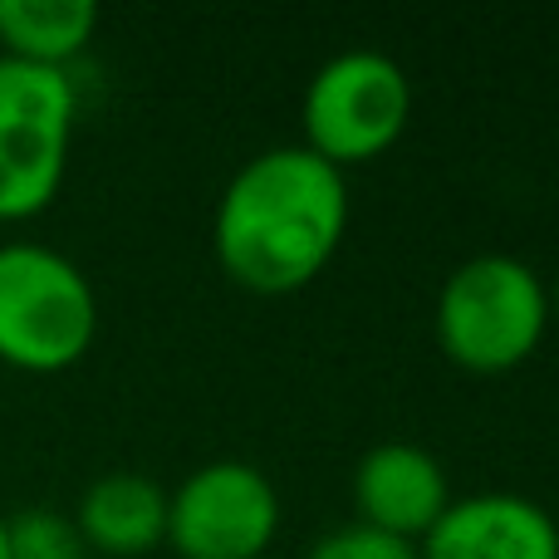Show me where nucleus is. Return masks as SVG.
Returning a JSON list of instances; mask_svg holds the SVG:
<instances>
[{
    "mask_svg": "<svg viewBox=\"0 0 559 559\" xmlns=\"http://www.w3.org/2000/svg\"><path fill=\"white\" fill-rule=\"evenodd\" d=\"M437 348L466 373H511L550 334V285L515 255H472L442 280L432 305Z\"/></svg>",
    "mask_w": 559,
    "mask_h": 559,
    "instance_id": "f03ea898",
    "label": "nucleus"
},
{
    "mask_svg": "<svg viewBox=\"0 0 559 559\" xmlns=\"http://www.w3.org/2000/svg\"><path fill=\"white\" fill-rule=\"evenodd\" d=\"M309 559H417V545L397 540V535L368 531V525H344V531L324 535V540L309 550Z\"/></svg>",
    "mask_w": 559,
    "mask_h": 559,
    "instance_id": "f8f14e48",
    "label": "nucleus"
},
{
    "mask_svg": "<svg viewBox=\"0 0 559 559\" xmlns=\"http://www.w3.org/2000/svg\"><path fill=\"white\" fill-rule=\"evenodd\" d=\"M0 559H10V550H5V515H0Z\"/></svg>",
    "mask_w": 559,
    "mask_h": 559,
    "instance_id": "4468645a",
    "label": "nucleus"
},
{
    "mask_svg": "<svg viewBox=\"0 0 559 559\" xmlns=\"http://www.w3.org/2000/svg\"><path fill=\"white\" fill-rule=\"evenodd\" d=\"M280 535V491L251 462H206L167 491V545L182 559H265Z\"/></svg>",
    "mask_w": 559,
    "mask_h": 559,
    "instance_id": "423d86ee",
    "label": "nucleus"
},
{
    "mask_svg": "<svg viewBox=\"0 0 559 559\" xmlns=\"http://www.w3.org/2000/svg\"><path fill=\"white\" fill-rule=\"evenodd\" d=\"M5 550L10 559H88V545L79 535L74 515L49 511V506L5 515Z\"/></svg>",
    "mask_w": 559,
    "mask_h": 559,
    "instance_id": "9b49d317",
    "label": "nucleus"
},
{
    "mask_svg": "<svg viewBox=\"0 0 559 559\" xmlns=\"http://www.w3.org/2000/svg\"><path fill=\"white\" fill-rule=\"evenodd\" d=\"M417 559H559V521L515 491L452 496L417 540Z\"/></svg>",
    "mask_w": 559,
    "mask_h": 559,
    "instance_id": "0eeeda50",
    "label": "nucleus"
},
{
    "mask_svg": "<svg viewBox=\"0 0 559 559\" xmlns=\"http://www.w3.org/2000/svg\"><path fill=\"white\" fill-rule=\"evenodd\" d=\"M305 143L329 167H368L403 143L413 123V79L378 49H344L324 59L305 88Z\"/></svg>",
    "mask_w": 559,
    "mask_h": 559,
    "instance_id": "39448f33",
    "label": "nucleus"
},
{
    "mask_svg": "<svg viewBox=\"0 0 559 559\" xmlns=\"http://www.w3.org/2000/svg\"><path fill=\"white\" fill-rule=\"evenodd\" d=\"M98 29L94 0H0V55L69 69Z\"/></svg>",
    "mask_w": 559,
    "mask_h": 559,
    "instance_id": "9d476101",
    "label": "nucleus"
},
{
    "mask_svg": "<svg viewBox=\"0 0 559 559\" xmlns=\"http://www.w3.org/2000/svg\"><path fill=\"white\" fill-rule=\"evenodd\" d=\"M98 338V295L64 251L0 241V364L15 373H64Z\"/></svg>",
    "mask_w": 559,
    "mask_h": 559,
    "instance_id": "7ed1b4c3",
    "label": "nucleus"
},
{
    "mask_svg": "<svg viewBox=\"0 0 559 559\" xmlns=\"http://www.w3.org/2000/svg\"><path fill=\"white\" fill-rule=\"evenodd\" d=\"M452 506L447 466L417 442H378L354 466V511L368 531L417 545Z\"/></svg>",
    "mask_w": 559,
    "mask_h": 559,
    "instance_id": "6e6552de",
    "label": "nucleus"
},
{
    "mask_svg": "<svg viewBox=\"0 0 559 559\" xmlns=\"http://www.w3.org/2000/svg\"><path fill=\"white\" fill-rule=\"evenodd\" d=\"M348 231V182L309 147L255 153L212 216L216 265L251 295H295L334 261Z\"/></svg>",
    "mask_w": 559,
    "mask_h": 559,
    "instance_id": "f257e3e1",
    "label": "nucleus"
},
{
    "mask_svg": "<svg viewBox=\"0 0 559 559\" xmlns=\"http://www.w3.org/2000/svg\"><path fill=\"white\" fill-rule=\"evenodd\" d=\"M74 525L88 555L143 559L167 545V491L153 476L108 472L84 486L74 506Z\"/></svg>",
    "mask_w": 559,
    "mask_h": 559,
    "instance_id": "1a4fd4ad",
    "label": "nucleus"
},
{
    "mask_svg": "<svg viewBox=\"0 0 559 559\" xmlns=\"http://www.w3.org/2000/svg\"><path fill=\"white\" fill-rule=\"evenodd\" d=\"M550 324H559V280L550 285Z\"/></svg>",
    "mask_w": 559,
    "mask_h": 559,
    "instance_id": "ddd939ff",
    "label": "nucleus"
},
{
    "mask_svg": "<svg viewBox=\"0 0 559 559\" xmlns=\"http://www.w3.org/2000/svg\"><path fill=\"white\" fill-rule=\"evenodd\" d=\"M79 88L69 69L0 55V226L49 212L69 173Z\"/></svg>",
    "mask_w": 559,
    "mask_h": 559,
    "instance_id": "20e7f679",
    "label": "nucleus"
}]
</instances>
